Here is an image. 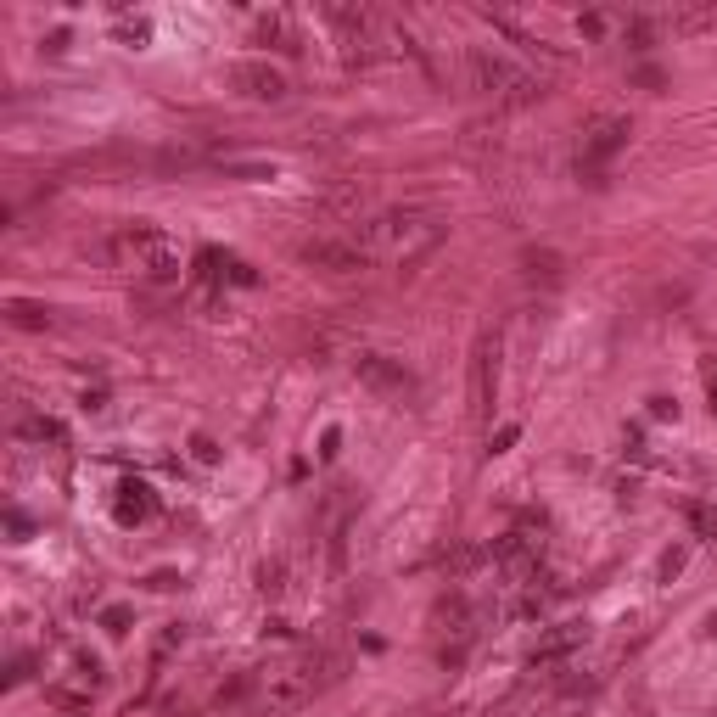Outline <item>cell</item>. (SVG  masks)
<instances>
[{
	"label": "cell",
	"mask_w": 717,
	"mask_h": 717,
	"mask_svg": "<svg viewBox=\"0 0 717 717\" xmlns=\"http://www.w3.org/2000/svg\"><path fill=\"white\" fill-rule=\"evenodd\" d=\"M297 258L314 269H325V275H359V269H370L376 258L359 247V236H314L297 247Z\"/></svg>",
	"instance_id": "obj_5"
},
{
	"label": "cell",
	"mask_w": 717,
	"mask_h": 717,
	"mask_svg": "<svg viewBox=\"0 0 717 717\" xmlns=\"http://www.w3.org/2000/svg\"><path fill=\"white\" fill-rule=\"evenodd\" d=\"M6 320H12L17 331H45V325H51V309H45V303H29V297H12V303H6Z\"/></svg>",
	"instance_id": "obj_12"
},
{
	"label": "cell",
	"mask_w": 717,
	"mask_h": 717,
	"mask_svg": "<svg viewBox=\"0 0 717 717\" xmlns=\"http://www.w3.org/2000/svg\"><path fill=\"white\" fill-rule=\"evenodd\" d=\"M191 449H197V460H202V465H213V460H219V449H213L208 437H197V443H191Z\"/></svg>",
	"instance_id": "obj_20"
},
{
	"label": "cell",
	"mask_w": 717,
	"mask_h": 717,
	"mask_svg": "<svg viewBox=\"0 0 717 717\" xmlns=\"http://www.w3.org/2000/svg\"><path fill=\"white\" fill-rule=\"evenodd\" d=\"M493 398H499V331H477V348H471V415L488 421Z\"/></svg>",
	"instance_id": "obj_6"
},
{
	"label": "cell",
	"mask_w": 717,
	"mask_h": 717,
	"mask_svg": "<svg viewBox=\"0 0 717 717\" xmlns=\"http://www.w3.org/2000/svg\"><path fill=\"white\" fill-rule=\"evenodd\" d=\"M684 521L695 538H717V505H701V499H689L684 505Z\"/></svg>",
	"instance_id": "obj_17"
},
{
	"label": "cell",
	"mask_w": 717,
	"mask_h": 717,
	"mask_svg": "<svg viewBox=\"0 0 717 717\" xmlns=\"http://www.w3.org/2000/svg\"><path fill=\"white\" fill-rule=\"evenodd\" d=\"M107 258H113V269H124L135 281H174V275H180V247L152 225L113 230V236H107Z\"/></svg>",
	"instance_id": "obj_2"
},
{
	"label": "cell",
	"mask_w": 717,
	"mask_h": 717,
	"mask_svg": "<svg viewBox=\"0 0 717 717\" xmlns=\"http://www.w3.org/2000/svg\"><path fill=\"white\" fill-rule=\"evenodd\" d=\"M521 269H527V281H544V286H555L561 281V253H527L521 258Z\"/></svg>",
	"instance_id": "obj_16"
},
{
	"label": "cell",
	"mask_w": 717,
	"mask_h": 717,
	"mask_svg": "<svg viewBox=\"0 0 717 717\" xmlns=\"http://www.w3.org/2000/svg\"><path fill=\"white\" fill-rule=\"evenodd\" d=\"M353 376L365 381L370 393H381V398H415V376L404 370V359H387V353H359L353 359Z\"/></svg>",
	"instance_id": "obj_7"
},
{
	"label": "cell",
	"mask_w": 717,
	"mask_h": 717,
	"mask_svg": "<svg viewBox=\"0 0 717 717\" xmlns=\"http://www.w3.org/2000/svg\"><path fill=\"white\" fill-rule=\"evenodd\" d=\"M230 85H236L241 96H253V101H281L286 96V73L269 68V62H236V68H230Z\"/></svg>",
	"instance_id": "obj_9"
},
{
	"label": "cell",
	"mask_w": 717,
	"mask_h": 717,
	"mask_svg": "<svg viewBox=\"0 0 717 717\" xmlns=\"http://www.w3.org/2000/svg\"><path fill=\"white\" fill-rule=\"evenodd\" d=\"M516 437H521V426H499V437H488V454H505Z\"/></svg>",
	"instance_id": "obj_19"
},
{
	"label": "cell",
	"mask_w": 717,
	"mask_h": 717,
	"mask_svg": "<svg viewBox=\"0 0 717 717\" xmlns=\"http://www.w3.org/2000/svg\"><path fill=\"white\" fill-rule=\"evenodd\" d=\"M605 29H611V17H605V12H583V17H577V34H589V40H600Z\"/></svg>",
	"instance_id": "obj_18"
},
{
	"label": "cell",
	"mask_w": 717,
	"mask_h": 717,
	"mask_svg": "<svg viewBox=\"0 0 717 717\" xmlns=\"http://www.w3.org/2000/svg\"><path fill=\"white\" fill-rule=\"evenodd\" d=\"M706 387H712V409H717V365L706 370Z\"/></svg>",
	"instance_id": "obj_22"
},
{
	"label": "cell",
	"mask_w": 717,
	"mask_h": 717,
	"mask_svg": "<svg viewBox=\"0 0 717 717\" xmlns=\"http://www.w3.org/2000/svg\"><path fill=\"white\" fill-rule=\"evenodd\" d=\"M219 169L236 174V180H275L281 163H269V157H219Z\"/></svg>",
	"instance_id": "obj_13"
},
{
	"label": "cell",
	"mask_w": 717,
	"mask_h": 717,
	"mask_svg": "<svg viewBox=\"0 0 717 717\" xmlns=\"http://www.w3.org/2000/svg\"><path fill=\"white\" fill-rule=\"evenodd\" d=\"M331 23L342 34V51L348 62H370L376 57V40H381V23L370 12H353V6H331Z\"/></svg>",
	"instance_id": "obj_8"
},
{
	"label": "cell",
	"mask_w": 717,
	"mask_h": 717,
	"mask_svg": "<svg viewBox=\"0 0 717 717\" xmlns=\"http://www.w3.org/2000/svg\"><path fill=\"white\" fill-rule=\"evenodd\" d=\"M443 219H437L432 208H387L376 213L365 225V236H359V247H365L376 264H421L426 253H437L443 247Z\"/></svg>",
	"instance_id": "obj_1"
},
{
	"label": "cell",
	"mask_w": 717,
	"mask_h": 717,
	"mask_svg": "<svg viewBox=\"0 0 717 717\" xmlns=\"http://www.w3.org/2000/svg\"><path fill=\"white\" fill-rule=\"evenodd\" d=\"M303 673L314 678V689H325V684H337V678L348 673V656H342V650H320V656L303 661Z\"/></svg>",
	"instance_id": "obj_11"
},
{
	"label": "cell",
	"mask_w": 717,
	"mask_h": 717,
	"mask_svg": "<svg viewBox=\"0 0 717 717\" xmlns=\"http://www.w3.org/2000/svg\"><path fill=\"white\" fill-rule=\"evenodd\" d=\"M101 622H107V628H113V633H124V628H129V611H118V605H113V611H107V617H101Z\"/></svg>",
	"instance_id": "obj_21"
},
{
	"label": "cell",
	"mask_w": 717,
	"mask_h": 717,
	"mask_svg": "<svg viewBox=\"0 0 717 717\" xmlns=\"http://www.w3.org/2000/svg\"><path fill=\"white\" fill-rule=\"evenodd\" d=\"M17 437H29V443H68V426L51 421V415H29V421L17 426Z\"/></svg>",
	"instance_id": "obj_15"
},
{
	"label": "cell",
	"mask_w": 717,
	"mask_h": 717,
	"mask_svg": "<svg viewBox=\"0 0 717 717\" xmlns=\"http://www.w3.org/2000/svg\"><path fill=\"white\" fill-rule=\"evenodd\" d=\"M465 73H471V85H477L482 96H493V101H533V96H544V85H538L533 73L521 68V62L499 57V51H471V57H465Z\"/></svg>",
	"instance_id": "obj_3"
},
{
	"label": "cell",
	"mask_w": 717,
	"mask_h": 717,
	"mask_svg": "<svg viewBox=\"0 0 717 717\" xmlns=\"http://www.w3.org/2000/svg\"><path fill=\"white\" fill-rule=\"evenodd\" d=\"M583 639H589V628H583V622H572V628L549 633L544 645L533 650V661H555V656H566V650H577V645H583Z\"/></svg>",
	"instance_id": "obj_14"
},
{
	"label": "cell",
	"mask_w": 717,
	"mask_h": 717,
	"mask_svg": "<svg viewBox=\"0 0 717 717\" xmlns=\"http://www.w3.org/2000/svg\"><path fill=\"white\" fill-rule=\"evenodd\" d=\"M320 689H314V678L303 673V667H281V673H269V684H264V701L275 706V712H292V706H303V701H314Z\"/></svg>",
	"instance_id": "obj_10"
},
{
	"label": "cell",
	"mask_w": 717,
	"mask_h": 717,
	"mask_svg": "<svg viewBox=\"0 0 717 717\" xmlns=\"http://www.w3.org/2000/svg\"><path fill=\"white\" fill-rule=\"evenodd\" d=\"M628 118H617V113H600V118H589V129H583V152H577V169L589 174V180H600L605 169H611V157L628 146Z\"/></svg>",
	"instance_id": "obj_4"
}]
</instances>
